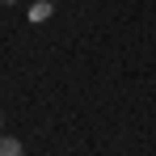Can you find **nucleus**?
<instances>
[{
	"instance_id": "1",
	"label": "nucleus",
	"mask_w": 156,
	"mask_h": 156,
	"mask_svg": "<svg viewBox=\"0 0 156 156\" xmlns=\"http://www.w3.org/2000/svg\"><path fill=\"white\" fill-rule=\"evenodd\" d=\"M51 13H55V4H51V0H38V4H30V21H51Z\"/></svg>"
},
{
	"instance_id": "2",
	"label": "nucleus",
	"mask_w": 156,
	"mask_h": 156,
	"mask_svg": "<svg viewBox=\"0 0 156 156\" xmlns=\"http://www.w3.org/2000/svg\"><path fill=\"white\" fill-rule=\"evenodd\" d=\"M21 139H13V135H0V156H21Z\"/></svg>"
},
{
	"instance_id": "3",
	"label": "nucleus",
	"mask_w": 156,
	"mask_h": 156,
	"mask_svg": "<svg viewBox=\"0 0 156 156\" xmlns=\"http://www.w3.org/2000/svg\"><path fill=\"white\" fill-rule=\"evenodd\" d=\"M0 4H17V0H0Z\"/></svg>"
}]
</instances>
